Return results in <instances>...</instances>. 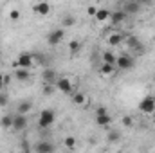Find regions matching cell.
I'll use <instances>...</instances> for the list:
<instances>
[{"label": "cell", "mask_w": 155, "mask_h": 153, "mask_svg": "<svg viewBox=\"0 0 155 153\" xmlns=\"http://www.w3.org/2000/svg\"><path fill=\"white\" fill-rule=\"evenodd\" d=\"M16 65H18V67H24V69H31V67H35L33 54H31V52H22V54H18V58H16Z\"/></svg>", "instance_id": "5b68a950"}, {"label": "cell", "mask_w": 155, "mask_h": 153, "mask_svg": "<svg viewBox=\"0 0 155 153\" xmlns=\"http://www.w3.org/2000/svg\"><path fill=\"white\" fill-rule=\"evenodd\" d=\"M96 13H97V7H96V5H90V7L87 9V15H88V16H96Z\"/></svg>", "instance_id": "4dcf8cb0"}, {"label": "cell", "mask_w": 155, "mask_h": 153, "mask_svg": "<svg viewBox=\"0 0 155 153\" xmlns=\"http://www.w3.org/2000/svg\"><path fill=\"white\" fill-rule=\"evenodd\" d=\"M139 112L141 114H153L155 112V97L153 96H144L139 103Z\"/></svg>", "instance_id": "3957f363"}, {"label": "cell", "mask_w": 155, "mask_h": 153, "mask_svg": "<svg viewBox=\"0 0 155 153\" xmlns=\"http://www.w3.org/2000/svg\"><path fill=\"white\" fill-rule=\"evenodd\" d=\"M33 11L36 15H40V16H47L51 13V5H49V2H36L33 5Z\"/></svg>", "instance_id": "30bf717a"}, {"label": "cell", "mask_w": 155, "mask_h": 153, "mask_svg": "<svg viewBox=\"0 0 155 153\" xmlns=\"http://www.w3.org/2000/svg\"><path fill=\"white\" fill-rule=\"evenodd\" d=\"M7 105H9V96L0 92V106H2V108H5Z\"/></svg>", "instance_id": "f546056e"}, {"label": "cell", "mask_w": 155, "mask_h": 153, "mask_svg": "<svg viewBox=\"0 0 155 153\" xmlns=\"http://www.w3.org/2000/svg\"><path fill=\"white\" fill-rule=\"evenodd\" d=\"M135 2H139L141 5H150V4H152L153 0H135Z\"/></svg>", "instance_id": "d6a6232c"}, {"label": "cell", "mask_w": 155, "mask_h": 153, "mask_svg": "<svg viewBox=\"0 0 155 153\" xmlns=\"http://www.w3.org/2000/svg\"><path fill=\"white\" fill-rule=\"evenodd\" d=\"M56 90H60V92H63V94H72V81L69 79V77H58L56 79Z\"/></svg>", "instance_id": "8992f818"}, {"label": "cell", "mask_w": 155, "mask_h": 153, "mask_svg": "<svg viewBox=\"0 0 155 153\" xmlns=\"http://www.w3.org/2000/svg\"><path fill=\"white\" fill-rule=\"evenodd\" d=\"M54 88H56V85L52 86V83H45V86H43V94H45V96H51V94L54 92Z\"/></svg>", "instance_id": "f1b7e54d"}, {"label": "cell", "mask_w": 155, "mask_h": 153, "mask_svg": "<svg viewBox=\"0 0 155 153\" xmlns=\"http://www.w3.org/2000/svg\"><path fill=\"white\" fill-rule=\"evenodd\" d=\"M27 128V115L25 114H18L13 117V130L15 132H24Z\"/></svg>", "instance_id": "52a82bcc"}, {"label": "cell", "mask_w": 155, "mask_h": 153, "mask_svg": "<svg viewBox=\"0 0 155 153\" xmlns=\"http://www.w3.org/2000/svg\"><path fill=\"white\" fill-rule=\"evenodd\" d=\"M114 70H116V65H112V63H105V61H103V65L99 67V72H101L103 76H112Z\"/></svg>", "instance_id": "ac0fdd59"}, {"label": "cell", "mask_w": 155, "mask_h": 153, "mask_svg": "<svg viewBox=\"0 0 155 153\" xmlns=\"http://www.w3.org/2000/svg\"><path fill=\"white\" fill-rule=\"evenodd\" d=\"M107 139H108V142H117V141L121 139V133H119L117 130H112V132H108Z\"/></svg>", "instance_id": "484cf974"}, {"label": "cell", "mask_w": 155, "mask_h": 153, "mask_svg": "<svg viewBox=\"0 0 155 153\" xmlns=\"http://www.w3.org/2000/svg\"><path fill=\"white\" fill-rule=\"evenodd\" d=\"M79 50H81V43H79L78 40H72V41L69 43V52H71V54H78Z\"/></svg>", "instance_id": "cb8c5ba5"}, {"label": "cell", "mask_w": 155, "mask_h": 153, "mask_svg": "<svg viewBox=\"0 0 155 153\" xmlns=\"http://www.w3.org/2000/svg\"><path fill=\"white\" fill-rule=\"evenodd\" d=\"M123 11H124L126 15H137V13L141 11V4H139V2H135V0H130V2H126V4H124Z\"/></svg>", "instance_id": "8fae6325"}, {"label": "cell", "mask_w": 155, "mask_h": 153, "mask_svg": "<svg viewBox=\"0 0 155 153\" xmlns=\"http://www.w3.org/2000/svg\"><path fill=\"white\" fill-rule=\"evenodd\" d=\"M61 24H63V29H69V27H74L76 25V18L72 15H67L61 18Z\"/></svg>", "instance_id": "44dd1931"}, {"label": "cell", "mask_w": 155, "mask_h": 153, "mask_svg": "<svg viewBox=\"0 0 155 153\" xmlns=\"http://www.w3.org/2000/svg\"><path fill=\"white\" fill-rule=\"evenodd\" d=\"M15 79L20 81V83H25L31 79V74H29V69H24V67H18L15 70Z\"/></svg>", "instance_id": "7c38bea8"}, {"label": "cell", "mask_w": 155, "mask_h": 153, "mask_svg": "<svg viewBox=\"0 0 155 153\" xmlns=\"http://www.w3.org/2000/svg\"><path fill=\"white\" fill-rule=\"evenodd\" d=\"M135 67V60L130 56V54H121L116 60V69H121V70H132Z\"/></svg>", "instance_id": "7a4b0ae2"}, {"label": "cell", "mask_w": 155, "mask_h": 153, "mask_svg": "<svg viewBox=\"0 0 155 153\" xmlns=\"http://www.w3.org/2000/svg\"><path fill=\"white\" fill-rule=\"evenodd\" d=\"M31 110H33V103H31V101H20L18 106H16V112H18V114H25L27 115Z\"/></svg>", "instance_id": "e0dca14e"}, {"label": "cell", "mask_w": 155, "mask_h": 153, "mask_svg": "<svg viewBox=\"0 0 155 153\" xmlns=\"http://www.w3.org/2000/svg\"><path fill=\"white\" fill-rule=\"evenodd\" d=\"M9 18H11L13 22L20 20V9H11V11H9Z\"/></svg>", "instance_id": "83f0119b"}, {"label": "cell", "mask_w": 155, "mask_h": 153, "mask_svg": "<svg viewBox=\"0 0 155 153\" xmlns=\"http://www.w3.org/2000/svg\"><path fill=\"white\" fill-rule=\"evenodd\" d=\"M11 83V76H4V85H9Z\"/></svg>", "instance_id": "836d02e7"}, {"label": "cell", "mask_w": 155, "mask_h": 153, "mask_svg": "<svg viewBox=\"0 0 155 153\" xmlns=\"http://www.w3.org/2000/svg\"><path fill=\"white\" fill-rule=\"evenodd\" d=\"M63 38H65V29H54L47 34V43L51 47H56L63 41Z\"/></svg>", "instance_id": "277c9868"}, {"label": "cell", "mask_w": 155, "mask_h": 153, "mask_svg": "<svg viewBox=\"0 0 155 153\" xmlns=\"http://www.w3.org/2000/svg\"><path fill=\"white\" fill-rule=\"evenodd\" d=\"M96 124L99 128H108L112 124V117L108 114H101V115H96Z\"/></svg>", "instance_id": "9a60e30c"}, {"label": "cell", "mask_w": 155, "mask_h": 153, "mask_svg": "<svg viewBox=\"0 0 155 153\" xmlns=\"http://www.w3.org/2000/svg\"><path fill=\"white\" fill-rule=\"evenodd\" d=\"M36 153H51L56 150V146L52 144V142H49V141H40L35 144V148H33Z\"/></svg>", "instance_id": "ba28073f"}, {"label": "cell", "mask_w": 155, "mask_h": 153, "mask_svg": "<svg viewBox=\"0 0 155 153\" xmlns=\"http://www.w3.org/2000/svg\"><path fill=\"white\" fill-rule=\"evenodd\" d=\"M101 114H108V110H107L105 106H97V108H96V115H101Z\"/></svg>", "instance_id": "1f68e13d"}, {"label": "cell", "mask_w": 155, "mask_h": 153, "mask_svg": "<svg viewBox=\"0 0 155 153\" xmlns=\"http://www.w3.org/2000/svg\"><path fill=\"white\" fill-rule=\"evenodd\" d=\"M76 146H78L76 137H72V135L65 137V148H69V150H76Z\"/></svg>", "instance_id": "d4e9b609"}, {"label": "cell", "mask_w": 155, "mask_h": 153, "mask_svg": "<svg viewBox=\"0 0 155 153\" xmlns=\"http://www.w3.org/2000/svg\"><path fill=\"white\" fill-rule=\"evenodd\" d=\"M101 58H103V61H105V63H112V65H116V60H117V58L114 56V52H110V50H105Z\"/></svg>", "instance_id": "603a6c76"}, {"label": "cell", "mask_w": 155, "mask_h": 153, "mask_svg": "<svg viewBox=\"0 0 155 153\" xmlns=\"http://www.w3.org/2000/svg\"><path fill=\"white\" fill-rule=\"evenodd\" d=\"M56 121V112L52 108H43L38 117V128L40 130H49Z\"/></svg>", "instance_id": "6da1fadb"}, {"label": "cell", "mask_w": 155, "mask_h": 153, "mask_svg": "<svg viewBox=\"0 0 155 153\" xmlns=\"http://www.w3.org/2000/svg\"><path fill=\"white\" fill-rule=\"evenodd\" d=\"M107 41H108V45H112V47H119V45L124 41V34H123V33H112V34L107 38Z\"/></svg>", "instance_id": "2e32d148"}, {"label": "cell", "mask_w": 155, "mask_h": 153, "mask_svg": "<svg viewBox=\"0 0 155 153\" xmlns=\"http://www.w3.org/2000/svg\"><path fill=\"white\" fill-rule=\"evenodd\" d=\"M110 16H112V11L107 9V7H97V13H96V22L99 24H105V22H110Z\"/></svg>", "instance_id": "9c48e42d"}, {"label": "cell", "mask_w": 155, "mask_h": 153, "mask_svg": "<svg viewBox=\"0 0 155 153\" xmlns=\"http://www.w3.org/2000/svg\"><path fill=\"white\" fill-rule=\"evenodd\" d=\"M126 40V43H128V47L130 49H139V50H143V47H141V41H139V38L137 36H128Z\"/></svg>", "instance_id": "ffe728a7"}, {"label": "cell", "mask_w": 155, "mask_h": 153, "mask_svg": "<svg viewBox=\"0 0 155 153\" xmlns=\"http://www.w3.org/2000/svg\"><path fill=\"white\" fill-rule=\"evenodd\" d=\"M2 86H4V76L0 74V88H2Z\"/></svg>", "instance_id": "e575fe53"}, {"label": "cell", "mask_w": 155, "mask_h": 153, "mask_svg": "<svg viewBox=\"0 0 155 153\" xmlns=\"http://www.w3.org/2000/svg\"><path fill=\"white\" fill-rule=\"evenodd\" d=\"M0 126H2L4 130H13V117H11V115H4V117L0 119Z\"/></svg>", "instance_id": "7402d4cb"}, {"label": "cell", "mask_w": 155, "mask_h": 153, "mask_svg": "<svg viewBox=\"0 0 155 153\" xmlns=\"http://www.w3.org/2000/svg\"><path fill=\"white\" fill-rule=\"evenodd\" d=\"M85 101H87V96H85L83 92H72V103H74V105L83 106V105H85Z\"/></svg>", "instance_id": "d6986e66"}, {"label": "cell", "mask_w": 155, "mask_h": 153, "mask_svg": "<svg viewBox=\"0 0 155 153\" xmlns=\"http://www.w3.org/2000/svg\"><path fill=\"white\" fill-rule=\"evenodd\" d=\"M126 13L123 11V9H117V11H112V16H110V22L114 24V25H119V24H123L124 20H126Z\"/></svg>", "instance_id": "5bb4252c"}, {"label": "cell", "mask_w": 155, "mask_h": 153, "mask_svg": "<svg viewBox=\"0 0 155 153\" xmlns=\"http://www.w3.org/2000/svg\"><path fill=\"white\" fill-rule=\"evenodd\" d=\"M41 79H43V83H56V79H58V74H56V70L54 69H45L43 72H41Z\"/></svg>", "instance_id": "4fadbf2b"}, {"label": "cell", "mask_w": 155, "mask_h": 153, "mask_svg": "<svg viewBox=\"0 0 155 153\" xmlns=\"http://www.w3.org/2000/svg\"><path fill=\"white\" fill-rule=\"evenodd\" d=\"M121 124H123L124 128H130V126H134V117H130V115H124V117H123V121H121Z\"/></svg>", "instance_id": "4316f807"}, {"label": "cell", "mask_w": 155, "mask_h": 153, "mask_svg": "<svg viewBox=\"0 0 155 153\" xmlns=\"http://www.w3.org/2000/svg\"><path fill=\"white\" fill-rule=\"evenodd\" d=\"M0 54H2V50H0Z\"/></svg>", "instance_id": "d590c367"}]
</instances>
